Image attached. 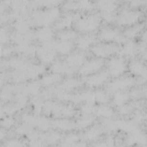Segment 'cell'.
Segmentation results:
<instances>
[{
  "label": "cell",
  "mask_w": 147,
  "mask_h": 147,
  "mask_svg": "<svg viewBox=\"0 0 147 147\" xmlns=\"http://www.w3.org/2000/svg\"><path fill=\"white\" fill-rule=\"evenodd\" d=\"M114 114V109L110 106L105 105H99L96 107L94 115L103 119L111 118Z\"/></svg>",
  "instance_id": "cell-39"
},
{
  "label": "cell",
  "mask_w": 147,
  "mask_h": 147,
  "mask_svg": "<svg viewBox=\"0 0 147 147\" xmlns=\"http://www.w3.org/2000/svg\"><path fill=\"white\" fill-rule=\"evenodd\" d=\"M126 143L129 145L146 144V134L141 131L139 129L130 134L126 140Z\"/></svg>",
  "instance_id": "cell-30"
},
{
  "label": "cell",
  "mask_w": 147,
  "mask_h": 147,
  "mask_svg": "<svg viewBox=\"0 0 147 147\" xmlns=\"http://www.w3.org/2000/svg\"><path fill=\"white\" fill-rule=\"evenodd\" d=\"M96 36L93 33H84L77 37L75 44L80 51L90 49L96 42Z\"/></svg>",
  "instance_id": "cell-15"
},
{
  "label": "cell",
  "mask_w": 147,
  "mask_h": 147,
  "mask_svg": "<svg viewBox=\"0 0 147 147\" xmlns=\"http://www.w3.org/2000/svg\"><path fill=\"white\" fill-rule=\"evenodd\" d=\"M103 131L101 126L92 125L84 130L82 137L86 141H94L100 137Z\"/></svg>",
  "instance_id": "cell-25"
},
{
  "label": "cell",
  "mask_w": 147,
  "mask_h": 147,
  "mask_svg": "<svg viewBox=\"0 0 147 147\" xmlns=\"http://www.w3.org/2000/svg\"><path fill=\"white\" fill-rule=\"evenodd\" d=\"M143 13L140 10L123 8L117 14L115 22L119 26L127 28L140 22Z\"/></svg>",
  "instance_id": "cell-3"
},
{
  "label": "cell",
  "mask_w": 147,
  "mask_h": 147,
  "mask_svg": "<svg viewBox=\"0 0 147 147\" xmlns=\"http://www.w3.org/2000/svg\"><path fill=\"white\" fill-rule=\"evenodd\" d=\"M118 130H120L125 133L130 134L138 129V124L135 123L132 119H116Z\"/></svg>",
  "instance_id": "cell-28"
},
{
  "label": "cell",
  "mask_w": 147,
  "mask_h": 147,
  "mask_svg": "<svg viewBox=\"0 0 147 147\" xmlns=\"http://www.w3.org/2000/svg\"><path fill=\"white\" fill-rule=\"evenodd\" d=\"M96 106L94 103H83L79 108V112L81 115H94Z\"/></svg>",
  "instance_id": "cell-48"
},
{
  "label": "cell",
  "mask_w": 147,
  "mask_h": 147,
  "mask_svg": "<svg viewBox=\"0 0 147 147\" xmlns=\"http://www.w3.org/2000/svg\"><path fill=\"white\" fill-rule=\"evenodd\" d=\"M135 107V105L134 104H128L127 103L118 107L117 110L119 114L121 115H127L130 114Z\"/></svg>",
  "instance_id": "cell-53"
},
{
  "label": "cell",
  "mask_w": 147,
  "mask_h": 147,
  "mask_svg": "<svg viewBox=\"0 0 147 147\" xmlns=\"http://www.w3.org/2000/svg\"><path fill=\"white\" fill-rule=\"evenodd\" d=\"M63 136L59 131V130L56 131L50 130L44 133H41L40 136V138L44 142L50 144L58 142L63 139Z\"/></svg>",
  "instance_id": "cell-37"
},
{
  "label": "cell",
  "mask_w": 147,
  "mask_h": 147,
  "mask_svg": "<svg viewBox=\"0 0 147 147\" xmlns=\"http://www.w3.org/2000/svg\"><path fill=\"white\" fill-rule=\"evenodd\" d=\"M16 119L12 116L6 115L2 118L1 121V125L2 129H9L14 126Z\"/></svg>",
  "instance_id": "cell-51"
},
{
  "label": "cell",
  "mask_w": 147,
  "mask_h": 147,
  "mask_svg": "<svg viewBox=\"0 0 147 147\" xmlns=\"http://www.w3.org/2000/svg\"><path fill=\"white\" fill-rule=\"evenodd\" d=\"M41 86L40 81L31 80L20 86H17L16 91H21L26 94L28 96L32 97L38 95L41 93Z\"/></svg>",
  "instance_id": "cell-14"
},
{
  "label": "cell",
  "mask_w": 147,
  "mask_h": 147,
  "mask_svg": "<svg viewBox=\"0 0 147 147\" xmlns=\"http://www.w3.org/2000/svg\"><path fill=\"white\" fill-rule=\"evenodd\" d=\"M60 17V10L57 6L36 8L30 13V17L34 25L38 27L50 26L55 24Z\"/></svg>",
  "instance_id": "cell-1"
},
{
  "label": "cell",
  "mask_w": 147,
  "mask_h": 147,
  "mask_svg": "<svg viewBox=\"0 0 147 147\" xmlns=\"http://www.w3.org/2000/svg\"><path fill=\"white\" fill-rule=\"evenodd\" d=\"M10 40V35L9 34L5 28H2L1 29V41L2 43L6 44Z\"/></svg>",
  "instance_id": "cell-58"
},
{
  "label": "cell",
  "mask_w": 147,
  "mask_h": 147,
  "mask_svg": "<svg viewBox=\"0 0 147 147\" xmlns=\"http://www.w3.org/2000/svg\"><path fill=\"white\" fill-rule=\"evenodd\" d=\"M52 121L47 115L37 114L36 128L43 132L48 131L52 127Z\"/></svg>",
  "instance_id": "cell-40"
},
{
  "label": "cell",
  "mask_w": 147,
  "mask_h": 147,
  "mask_svg": "<svg viewBox=\"0 0 147 147\" xmlns=\"http://www.w3.org/2000/svg\"><path fill=\"white\" fill-rule=\"evenodd\" d=\"M146 1L145 0H136V1H131L129 2V6L131 9H137L139 7L143 6L146 3Z\"/></svg>",
  "instance_id": "cell-59"
},
{
  "label": "cell",
  "mask_w": 147,
  "mask_h": 147,
  "mask_svg": "<svg viewBox=\"0 0 147 147\" xmlns=\"http://www.w3.org/2000/svg\"><path fill=\"white\" fill-rule=\"evenodd\" d=\"M37 114L29 113H24L21 115L22 122L25 123L32 128H36V123Z\"/></svg>",
  "instance_id": "cell-47"
},
{
  "label": "cell",
  "mask_w": 147,
  "mask_h": 147,
  "mask_svg": "<svg viewBox=\"0 0 147 147\" xmlns=\"http://www.w3.org/2000/svg\"><path fill=\"white\" fill-rule=\"evenodd\" d=\"M24 141L16 138H13L8 140L5 145L6 146H22L26 145Z\"/></svg>",
  "instance_id": "cell-56"
},
{
  "label": "cell",
  "mask_w": 147,
  "mask_h": 147,
  "mask_svg": "<svg viewBox=\"0 0 147 147\" xmlns=\"http://www.w3.org/2000/svg\"><path fill=\"white\" fill-rule=\"evenodd\" d=\"M102 21L100 14L98 13L81 14L75 23V27L76 31L92 33L100 27Z\"/></svg>",
  "instance_id": "cell-2"
},
{
  "label": "cell",
  "mask_w": 147,
  "mask_h": 147,
  "mask_svg": "<svg viewBox=\"0 0 147 147\" xmlns=\"http://www.w3.org/2000/svg\"><path fill=\"white\" fill-rule=\"evenodd\" d=\"M107 67L110 76L115 78L123 76L127 70V64L125 57L119 55L110 57Z\"/></svg>",
  "instance_id": "cell-7"
},
{
  "label": "cell",
  "mask_w": 147,
  "mask_h": 147,
  "mask_svg": "<svg viewBox=\"0 0 147 147\" xmlns=\"http://www.w3.org/2000/svg\"><path fill=\"white\" fill-rule=\"evenodd\" d=\"M138 53V42L134 40H128L119 47L117 55L122 57H134Z\"/></svg>",
  "instance_id": "cell-19"
},
{
  "label": "cell",
  "mask_w": 147,
  "mask_h": 147,
  "mask_svg": "<svg viewBox=\"0 0 147 147\" xmlns=\"http://www.w3.org/2000/svg\"><path fill=\"white\" fill-rule=\"evenodd\" d=\"M87 57L84 53L82 51L72 52L67 56L65 62L72 68L77 71L86 61Z\"/></svg>",
  "instance_id": "cell-16"
},
{
  "label": "cell",
  "mask_w": 147,
  "mask_h": 147,
  "mask_svg": "<svg viewBox=\"0 0 147 147\" xmlns=\"http://www.w3.org/2000/svg\"><path fill=\"white\" fill-rule=\"evenodd\" d=\"M63 105L56 101L45 100L44 102L42 111L45 115H53L59 117L60 112Z\"/></svg>",
  "instance_id": "cell-27"
},
{
  "label": "cell",
  "mask_w": 147,
  "mask_h": 147,
  "mask_svg": "<svg viewBox=\"0 0 147 147\" xmlns=\"http://www.w3.org/2000/svg\"><path fill=\"white\" fill-rule=\"evenodd\" d=\"M50 70L52 72L61 75H66L68 76H71L76 72V70L69 66L65 60H55L51 64Z\"/></svg>",
  "instance_id": "cell-20"
},
{
  "label": "cell",
  "mask_w": 147,
  "mask_h": 147,
  "mask_svg": "<svg viewBox=\"0 0 147 147\" xmlns=\"http://www.w3.org/2000/svg\"><path fill=\"white\" fill-rule=\"evenodd\" d=\"M144 27V22H138L131 26L125 28L122 33L127 40H134L143 32Z\"/></svg>",
  "instance_id": "cell-29"
},
{
  "label": "cell",
  "mask_w": 147,
  "mask_h": 147,
  "mask_svg": "<svg viewBox=\"0 0 147 147\" xmlns=\"http://www.w3.org/2000/svg\"><path fill=\"white\" fill-rule=\"evenodd\" d=\"M75 45L72 41L56 40L55 48L57 53L61 55L67 56L73 52Z\"/></svg>",
  "instance_id": "cell-31"
},
{
  "label": "cell",
  "mask_w": 147,
  "mask_h": 147,
  "mask_svg": "<svg viewBox=\"0 0 147 147\" xmlns=\"http://www.w3.org/2000/svg\"><path fill=\"white\" fill-rule=\"evenodd\" d=\"M55 41L53 40L45 44H41L37 47L36 56L41 64H51L56 60L57 52L55 48Z\"/></svg>",
  "instance_id": "cell-5"
},
{
  "label": "cell",
  "mask_w": 147,
  "mask_h": 147,
  "mask_svg": "<svg viewBox=\"0 0 147 147\" xmlns=\"http://www.w3.org/2000/svg\"><path fill=\"white\" fill-rule=\"evenodd\" d=\"M5 136H6L5 130H4L2 128V129L1 130V131H0V139H1V140H2L5 138Z\"/></svg>",
  "instance_id": "cell-61"
},
{
  "label": "cell",
  "mask_w": 147,
  "mask_h": 147,
  "mask_svg": "<svg viewBox=\"0 0 147 147\" xmlns=\"http://www.w3.org/2000/svg\"><path fill=\"white\" fill-rule=\"evenodd\" d=\"M36 40L35 33L32 30L26 33H18L14 32L10 35V40L15 45L30 44Z\"/></svg>",
  "instance_id": "cell-23"
},
{
  "label": "cell",
  "mask_w": 147,
  "mask_h": 147,
  "mask_svg": "<svg viewBox=\"0 0 147 147\" xmlns=\"http://www.w3.org/2000/svg\"><path fill=\"white\" fill-rule=\"evenodd\" d=\"M98 38L102 42L115 43L118 45L123 44L128 40L118 28L110 26L100 28Z\"/></svg>",
  "instance_id": "cell-4"
},
{
  "label": "cell",
  "mask_w": 147,
  "mask_h": 147,
  "mask_svg": "<svg viewBox=\"0 0 147 147\" xmlns=\"http://www.w3.org/2000/svg\"><path fill=\"white\" fill-rule=\"evenodd\" d=\"M45 70V65H44L41 63L37 64L30 62L25 69H22L25 75L27 80H35L40 76L44 75Z\"/></svg>",
  "instance_id": "cell-13"
},
{
  "label": "cell",
  "mask_w": 147,
  "mask_h": 147,
  "mask_svg": "<svg viewBox=\"0 0 147 147\" xmlns=\"http://www.w3.org/2000/svg\"><path fill=\"white\" fill-rule=\"evenodd\" d=\"M113 96V103L117 107L128 103L130 96L129 92L125 91H119L114 92Z\"/></svg>",
  "instance_id": "cell-42"
},
{
  "label": "cell",
  "mask_w": 147,
  "mask_h": 147,
  "mask_svg": "<svg viewBox=\"0 0 147 147\" xmlns=\"http://www.w3.org/2000/svg\"><path fill=\"white\" fill-rule=\"evenodd\" d=\"M14 52L18 55L22 56H36L37 47L32 43L15 45L14 47Z\"/></svg>",
  "instance_id": "cell-32"
},
{
  "label": "cell",
  "mask_w": 147,
  "mask_h": 147,
  "mask_svg": "<svg viewBox=\"0 0 147 147\" xmlns=\"http://www.w3.org/2000/svg\"><path fill=\"white\" fill-rule=\"evenodd\" d=\"M44 101L45 100H44V99L41 95H40V94L32 97L30 103L35 114H41L42 111V107Z\"/></svg>",
  "instance_id": "cell-46"
},
{
  "label": "cell",
  "mask_w": 147,
  "mask_h": 147,
  "mask_svg": "<svg viewBox=\"0 0 147 147\" xmlns=\"http://www.w3.org/2000/svg\"><path fill=\"white\" fill-rule=\"evenodd\" d=\"M62 80V75L51 72L42 75L39 81L42 86L48 88L55 86L57 84H59Z\"/></svg>",
  "instance_id": "cell-24"
},
{
  "label": "cell",
  "mask_w": 147,
  "mask_h": 147,
  "mask_svg": "<svg viewBox=\"0 0 147 147\" xmlns=\"http://www.w3.org/2000/svg\"><path fill=\"white\" fill-rule=\"evenodd\" d=\"M109 77L110 75L107 70H100L86 76L84 82L91 88H99L107 82Z\"/></svg>",
  "instance_id": "cell-10"
},
{
  "label": "cell",
  "mask_w": 147,
  "mask_h": 147,
  "mask_svg": "<svg viewBox=\"0 0 147 147\" xmlns=\"http://www.w3.org/2000/svg\"><path fill=\"white\" fill-rule=\"evenodd\" d=\"M127 70L133 76H139L146 80V67L143 61L133 59L127 64Z\"/></svg>",
  "instance_id": "cell-17"
},
{
  "label": "cell",
  "mask_w": 147,
  "mask_h": 147,
  "mask_svg": "<svg viewBox=\"0 0 147 147\" xmlns=\"http://www.w3.org/2000/svg\"><path fill=\"white\" fill-rule=\"evenodd\" d=\"M105 64L104 59L95 57L87 59L78 70L79 75L86 77L101 70Z\"/></svg>",
  "instance_id": "cell-9"
},
{
  "label": "cell",
  "mask_w": 147,
  "mask_h": 147,
  "mask_svg": "<svg viewBox=\"0 0 147 147\" xmlns=\"http://www.w3.org/2000/svg\"><path fill=\"white\" fill-rule=\"evenodd\" d=\"M81 136L76 133L68 132L63 137L61 146H86V142H80Z\"/></svg>",
  "instance_id": "cell-26"
},
{
  "label": "cell",
  "mask_w": 147,
  "mask_h": 147,
  "mask_svg": "<svg viewBox=\"0 0 147 147\" xmlns=\"http://www.w3.org/2000/svg\"><path fill=\"white\" fill-rule=\"evenodd\" d=\"M77 111L72 103H69L67 105H64L62 106L59 117L66 118L71 119L76 115Z\"/></svg>",
  "instance_id": "cell-43"
},
{
  "label": "cell",
  "mask_w": 147,
  "mask_h": 147,
  "mask_svg": "<svg viewBox=\"0 0 147 147\" xmlns=\"http://www.w3.org/2000/svg\"><path fill=\"white\" fill-rule=\"evenodd\" d=\"M32 128L26 125L25 123L22 122L21 123L18 125L14 130L15 133L19 136H22V137H26L30 130Z\"/></svg>",
  "instance_id": "cell-50"
},
{
  "label": "cell",
  "mask_w": 147,
  "mask_h": 147,
  "mask_svg": "<svg viewBox=\"0 0 147 147\" xmlns=\"http://www.w3.org/2000/svg\"><path fill=\"white\" fill-rule=\"evenodd\" d=\"M131 119L137 124L140 123L144 120V114L139 110H137L134 111Z\"/></svg>",
  "instance_id": "cell-57"
},
{
  "label": "cell",
  "mask_w": 147,
  "mask_h": 147,
  "mask_svg": "<svg viewBox=\"0 0 147 147\" xmlns=\"http://www.w3.org/2000/svg\"><path fill=\"white\" fill-rule=\"evenodd\" d=\"M95 119L96 117L94 115H81L75 121V129L78 130H86L93 125Z\"/></svg>",
  "instance_id": "cell-36"
},
{
  "label": "cell",
  "mask_w": 147,
  "mask_h": 147,
  "mask_svg": "<svg viewBox=\"0 0 147 147\" xmlns=\"http://www.w3.org/2000/svg\"><path fill=\"white\" fill-rule=\"evenodd\" d=\"M59 40L72 41L78 37V31L71 28L60 30L57 33Z\"/></svg>",
  "instance_id": "cell-41"
},
{
  "label": "cell",
  "mask_w": 147,
  "mask_h": 147,
  "mask_svg": "<svg viewBox=\"0 0 147 147\" xmlns=\"http://www.w3.org/2000/svg\"><path fill=\"white\" fill-rule=\"evenodd\" d=\"M136 80L132 76H121L115 78L109 82L106 87V91L110 94L119 91H125L133 87Z\"/></svg>",
  "instance_id": "cell-8"
},
{
  "label": "cell",
  "mask_w": 147,
  "mask_h": 147,
  "mask_svg": "<svg viewBox=\"0 0 147 147\" xmlns=\"http://www.w3.org/2000/svg\"><path fill=\"white\" fill-rule=\"evenodd\" d=\"M95 6V3L90 1H69L64 3L63 8L68 11L78 12L91 11Z\"/></svg>",
  "instance_id": "cell-11"
},
{
  "label": "cell",
  "mask_w": 147,
  "mask_h": 147,
  "mask_svg": "<svg viewBox=\"0 0 147 147\" xmlns=\"http://www.w3.org/2000/svg\"><path fill=\"white\" fill-rule=\"evenodd\" d=\"M100 14L102 20L106 23L111 24L115 22L116 21L117 16V13H116V11L111 13H102Z\"/></svg>",
  "instance_id": "cell-54"
},
{
  "label": "cell",
  "mask_w": 147,
  "mask_h": 147,
  "mask_svg": "<svg viewBox=\"0 0 147 147\" xmlns=\"http://www.w3.org/2000/svg\"><path fill=\"white\" fill-rule=\"evenodd\" d=\"M52 127L59 131L69 132L75 129V122L71 119L66 118H57L52 121Z\"/></svg>",
  "instance_id": "cell-22"
},
{
  "label": "cell",
  "mask_w": 147,
  "mask_h": 147,
  "mask_svg": "<svg viewBox=\"0 0 147 147\" xmlns=\"http://www.w3.org/2000/svg\"><path fill=\"white\" fill-rule=\"evenodd\" d=\"M83 84V81L82 79L69 76L62 80L57 86V87L61 90L72 92L77 88L80 87Z\"/></svg>",
  "instance_id": "cell-21"
},
{
  "label": "cell",
  "mask_w": 147,
  "mask_h": 147,
  "mask_svg": "<svg viewBox=\"0 0 147 147\" xmlns=\"http://www.w3.org/2000/svg\"><path fill=\"white\" fill-rule=\"evenodd\" d=\"M13 52H14V47H4L2 48L1 55L2 56L6 57L11 55Z\"/></svg>",
  "instance_id": "cell-60"
},
{
  "label": "cell",
  "mask_w": 147,
  "mask_h": 147,
  "mask_svg": "<svg viewBox=\"0 0 147 147\" xmlns=\"http://www.w3.org/2000/svg\"><path fill=\"white\" fill-rule=\"evenodd\" d=\"M102 127L103 130H105L109 132L115 131L118 130L116 119H113L111 118L103 119V121L102 122Z\"/></svg>",
  "instance_id": "cell-49"
},
{
  "label": "cell",
  "mask_w": 147,
  "mask_h": 147,
  "mask_svg": "<svg viewBox=\"0 0 147 147\" xmlns=\"http://www.w3.org/2000/svg\"><path fill=\"white\" fill-rule=\"evenodd\" d=\"M13 99L14 103L18 107L20 110L24 109L28 104V96L21 91H16Z\"/></svg>",
  "instance_id": "cell-45"
},
{
  "label": "cell",
  "mask_w": 147,
  "mask_h": 147,
  "mask_svg": "<svg viewBox=\"0 0 147 147\" xmlns=\"http://www.w3.org/2000/svg\"><path fill=\"white\" fill-rule=\"evenodd\" d=\"M119 45L115 43L102 42L94 44L90 51L95 57L105 59L111 57L115 54H118L119 50Z\"/></svg>",
  "instance_id": "cell-6"
},
{
  "label": "cell",
  "mask_w": 147,
  "mask_h": 147,
  "mask_svg": "<svg viewBox=\"0 0 147 147\" xmlns=\"http://www.w3.org/2000/svg\"><path fill=\"white\" fill-rule=\"evenodd\" d=\"M29 63L22 57L15 56L7 60L6 61V65L13 69V70H22L25 69Z\"/></svg>",
  "instance_id": "cell-38"
},
{
  "label": "cell",
  "mask_w": 147,
  "mask_h": 147,
  "mask_svg": "<svg viewBox=\"0 0 147 147\" xmlns=\"http://www.w3.org/2000/svg\"><path fill=\"white\" fill-rule=\"evenodd\" d=\"M80 15L81 14L78 12H67L62 16H60L58 20L54 24L55 28L59 30L71 28L75 24Z\"/></svg>",
  "instance_id": "cell-12"
},
{
  "label": "cell",
  "mask_w": 147,
  "mask_h": 147,
  "mask_svg": "<svg viewBox=\"0 0 147 147\" xmlns=\"http://www.w3.org/2000/svg\"><path fill=\"white\" fill-rule=\"evenodd\" d=\"M115 140L114 137L111 136L109 135L106 137L105 140L100 142H96L95 144H94V146H111L114 145Z\"/></svg>",
  "instance_id": "cell-55"
},
{
  "label": "cell",
  "mask_w": 147,
  "mask_h": 147,
  "mask_svg": "<svg viewBox=\"0 0 147 147\" xmlns=\"http://www.w3.org/2000/svg\"><path fill=\"white\" fill-rule=\"evenodd\" d=\"M36 40L41 44H45L54 40L55 32L50 26L38 27L35 31Z\"/></svg>",
  "instance_id": "cell-18"
},
{
  "label": "cell",
  "mask_w": 147,
  "mask_h": 147,
  "mask_svg": "<svg viewBox=\"0 0 147 147\" xmlns=\"http://www.w3.org/2000/svg\"><path fill=\"white\" fill-rule=\"evenodd\" d=\"M34 25L32 18L26 20H20L14 21L13 28L14 32L18 33H26L32 30V26Z\"/></svg>",
  "instance_id": "cell-34"
},
{
  "label": "cell",
  "mask_w": 147,
  "mask_h": 147,
  "mask_svg": "<svg viewBox=\"0 0 147 147\" xmlns=\"http://www.w3.org/2000/svg\"><path fill=\"white\" fill-rule=\"evenodd\" d=\"M80 102L95 103L94 91L87 90L80 92L75 93L74 104H78Z\"/></svg>",
  "instance_id": "cell-33"
},
{
  "label": "cell",
  "mask_w": 147,
  "mask_h": 147,
  "mask_svg": "<svg viewBox=\"0 0 147 147\" xmlns=\"http://www.w3.org/2000/svg\"><path fill=\"white\" fill-rule=\"evenodd\" d=\"M19 110H20V109L15 104V103H10V104L9 103L7 105H6L2 109V111L3 112L4 114H6V115H9V116H12L14 114H15L17 111Z\"/></svg>",
  "instance_id": "cell-52"
},
{
  "label": "cell",
  "mask_w": 147,
  "mask_h": 147,
  "mask_svg": "<svg viewBox=\"0 0 147 147\" xmlns=\"http://www.w3.org/2000/svg\"><path fill=\"white\" fill-rule=\"evenodd\" d=\"M95 6L102 13L115 12L118 7V3L114 1L100 0L95 2Z\"/></svg>",
  "instance_id": "cell-35"
},
{
  "label": "cell",
  "mask_w": 147,
  "mask_h": 147,
  "mask_svg": "<svg viewBox=\"0 0 147 147\" xmlns=\"http://www.w3.org/2000/svg\"><path fill=\"white\" fill-rule=\"evenodd\" d=\"M95 102L99 105H105L109 102L110 97L109 94L105 90L96 88L94 90Z\"/></svg>",
  "instance_id": "cell-44"
}]
</instances>
